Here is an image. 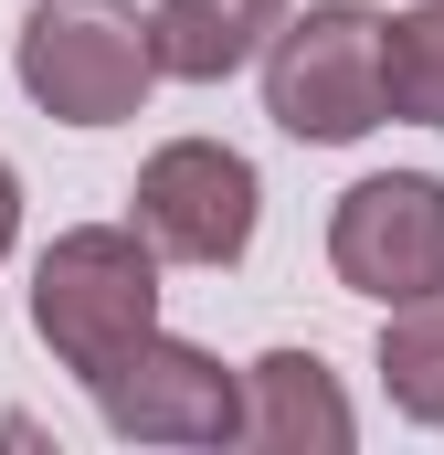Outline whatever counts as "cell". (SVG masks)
I'll use <instances>...</instances> for the list:
<instances>
[{
	"label": "cell",
	"instance_id": "obj_1",
	"mask_svg": "<svg viewBox=\"0 0 444 455\" xmlns=\"http://www.w3.org/2000/svg\"><path fill=\"white\" fill-rule=\"evenodd\" d=\"M138 329H159V254H148V233L138 223L53 233L43 265H32V339L85 381V371H107Z\"/></svg>",
	"mask_w": 444,
	"mask_h": 455
},
{
	"label": "cell",
	"instance_id": "obj_2",
	"mask_svg": "<svg viewBox=\"0 0 444 455\" xmlns=\"http://www.w3.org/2000/svg\"><path fill=\"white\" fill-rule=\"evenodd\" d=\"M265 116L307 148H349L381 127V11L370 0H307L265 32Z\"/></svg>",
	"mask_w": 444,
	"mask_h": 455
},
{
	"label": "cell",
	"instance_id": "obj_3",
	"mask_svg": "<svg viewBox=\"0 0 444 455\" xmlns=\"http://www.w3.org/2000/svg\"><path fill=\"white\" fill-rule=\"evenodd\" d=\"M21 64V96L64 127H127L159 85V53H148V21H127L116 0H43L11 43Z\"/></svg>",
	"mask_w": 444,
	"mask_h": 455
},
{
	"label": "cell",
	"instance_id": "obj_4",
	"mask_svg": "<svg viewBox=\"0 0 444 455\" xmlns=\"http://www.w3.org/2000/svg\"><path fill=\"white\" fill-rule=\"evenodd\" d=\"M85 392L116 445H233L243 435V381L202 339H170V329H138L107 371H85Z\"/></svg>",
	"mask_w": 444,
	"mask_h": 455
},
{
	"label": "cell",
	"instance_id": "obj_5",
	"mask_svg": "<svg viewBox=\"0 0 444 455\" xmlns=\"http://www.w3.org/2000/svg\"><path fill=\"white\" fill-rule=\"evenodd\" d=\"M127 202H138L127 223L148 233L159 265H243L254 212H265V180L222 138H170V148H148V170H138Z\"/></svg>",
	"mask_w": 444,
	"mask_h": 455
},
{
	"label": "cell",
	"instance_id": "obj_6",
	"mask_svg": "<svg viewBox=\"0 0 444 455\" xmlns=\"http://www.w3.org/2000/svg\"><path fill=\"white\" fill-rule=\"evenodd\" d=\"M329 265H338V286L370 297V307L444 297V180L434 170L349 180L338 212H329Z\"/></svg>",
	"mask_w": 444,
	"mask_h": 455
},
{
	"label": "cell",
	"instance_id": "obj_7",
	"mask_svg": "<svg viewBox=\"0 0 444 455\" xmlns=\"http://www.w3.org/2000/svg\"><path fill=\"white\" fill-rule=\"evenodd\" d=\"M360 435L349 424V392L318 349H265L243 371V435L233 445H265V455H338Z\"/></svg>",
	"mask_w": 444,
	"mask_h": 455
},
{
	"label": "cell",
	"instance_id": "obj_8",
	"mask_svg": "<svg viewBox=\"0 0 444 455\" xmlns=\"http://www.w3.org/2000/svg\"><path fill=\"white\" fill-rule=\"evenodd\" d=\"M275 21H286V0H159L148 11V53L180 85H222V75H243L265 53Z\"/></svg>",
	"mask_w": 444,
	"mask_h": 455
},
{
	"label": "cell",
	"instance_id": "obj_9",
	"mask_svg": "<svg viewBox=\"0 0 444 455\" xmlns=\"http://www.w3.org/2000/svg\"><path fill=\"white\" fill-rule=\"evenodd\" d=\"M381 107L402 127H444V0H413L381 21Z\"/></svg>",
	"mask_w": 444,
	"mask_h": 455
},
{
	"label": "cell",
	"instance_id": "obj_10",
	"mask_svg": "<svg viewBox=\"0 0 444 455\" xmlns=\"http://www.w3.org/2000/svg\"><path fill=\"white\" fill-rule=\"evenodd\" d=\"M381 392H392V413L444 424V297L392 307V329H381Z\"/></svg>",
	"mask_w": 444,
	"mask_h": 455
},
{
	"label": "cell",
	"instance_id": "obj_11",
	"mask_svg": "<svg viewBox=\"0 0 444 455\" xmlns=\"http://www.w3.org/2000/svg\"><path fill=\"white\" fill-rule=\"evenodd\" d=\"M11 243H21V170L0 159V265H11Z\"/></svg>",
	"mask_w": 444,
	"mask_h": 455
}]
</instances>
